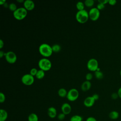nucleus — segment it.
Masks as SVG:
<instances>
[{
    "label": "nucleus",
    "mask_w": 121,
    "mask_h": 121,
    "mask_svg": "<svg viewBox=\"0 0 121 121\" xmlns=\"http://www.w3.org/2000/svg\"><path fill=\"white\" fill-rule=\"evenodd\" d=\"M39 52L42 55L46 57L50 56L53 52L52 46L45 43H42L39 46Z\"/></svg>",
    "instance_id": "nucleus-1"
},
{
    "label": "nucleus",
    "mask_w": 121,
    "mask_h": 121,
    "mask_svg": "<svg viewBox=\"0 0 121 121\" xmlns=\"http://www.w3.org/2000/svg\"><path fill=\"white\" fill-rule=\"evenodd\" d=\"M88 12L85 9L82 10H78L76 14V18L80 23H86L89 18Z\"/></svg>",
    "instance_id": "nucleus-2"
},
{
    "label": "nucleus",
    "mask_w": 121,
    "mask_h": 121,
    "mask_svg": "<svg viewBox=\"0 0 121 121\" xmlns=\"http://www.w3.org/2000/svg\"><path fill=\"white\" fill-rule=\"evenodd\" d=\"M27 14V10L24 7H20L17 8L13 13L14 17L16 19L19 20H21L24 19L26 16Z\"/></svg>",
    "instance_id": "nucleus-3"
},
{
    "label": "nucleus",
    "mask_w": 121,
    "mask_h": 121,
    "mask_svg": "<svg viewBox=\"0 0 121 121\" xmlns=\"http://www.w3.org/2000/svg\"><path fill=\"white\" fill-rule=\"evenodd\" d=\"M38 66L40 69L43 71H47L51 69L52 63L51 61L46 58L41 59L38 61Z\"/></svg>",
    "instance_id": "nucleus-4"
},
{
    "label": "nucleus",
    "mask_w": 121,
    "mask_h": 121,
    "mask_svg": "<svg viewBox=\"0 0 121 121\" xmlns=\"http://www.w3.org/2000/svg\"><path fill=\"white\" fill-rule=\"evenodd\" d=\"M79 96V92L76 88H71L68 92L67 95V98L70 101L76 100Z\"/></svg>",
    "instance_id": "nucleus-5"
},
{
    "label": "nucleus",
    "mask_w": 121,
    "mask_h": 121,
    "mask_svg": "<svg viewBox=\"0 0 121 121\" xmlns=\"http://www.w3.org/2000/svg\"><path fill=\"white\" fill-rule=\"evenodd\" d=\"M34 77L30 74H26L24 75L21 78V81L25 85L30 86L34 82Z\"/></svg>",
    "instance_id": "nucleus-6"
},
{
    "label": "nucleus",
    "mask_w": 121,
    "mask_h": 121,
    "mask_svg": "<svg viewBox=\"0 0 121 121\" xmlns=\"http://www.w3.org/2000/svg\"><path fill=\"white\" fill-rule=\"evenodd\" d=\"M87 67L90 71H96L98 68V61L95 58H91L89 59L87 62Z\"/></svg>",
    "instance_id": "nucleus-7"
},
{
    "label": "nucleus",
    "mask_w": 121,
    "mask_h": 121,
    "mask_svg": "<svg viewBox=\"0 0 121 121\" xmlns=\"http://www.w3.org/2000/svg\"><path fill=\"white\" fill-rule=\"evenodd\" d=\"M89 18L93 21L97 20L100 17V10L97 8H91L88 12Z\"/></svg>",
    "instance_id": "nucleus-8"
},
{
    "label": "nucleus",
    "mask_w": 121,
    "mask_h": 121,
    "mask_svg": "<svg viewBox=\"0 0 121 121\" xmlns=\"http://www.w3.org/2000/svg\"><path fill=\"white\" fill-rule=\"evenodd\" d=\"M4 56L6 61L9 63H15L17 59L16 53L12 51H9L6 52Z\"/></svg>",
    "instance_id": "nucleus-9"
},
{
    "label": "nucleus",
    "mask_w": 121,
    "mask_h": 121,
    "mask_svg": "<svg viewBox=\"0 0 121 121\" xmlns=\"http://www.w3.org/2000/svg\"><path fill=\"white\" fill-rule=\"evenodd\" d=\"M61 110L62 113L65 115H67L70 113L71 111V107L69 104L64 103L61 105Z\"/></svg>",
    "instance_id": "nucleus-10"
},
{
    "label": "nucleus",
    "mask_w": 121,
    "mask_h": 121,
    "mask_svg": "<svg viewBox=\"0 0 121 121\" xmlns=\"http://www.w3.org/2000/svg\"><path fill=\"white\" fill-rule=\"evenodd\" d=\"M95 100L92 96H89L86 97L84 101V104L87 107H92L95 104Z\"/></svg>",
    "instance_id": "nucleus-11"
},
{
    "label": "nucleus",
    "mask_w": 121,
    "mask_h": 121,
    "mask_svg": "<svg viewBox=\"0 0 121 121\" xmlns=\"http://www.w3.org/2000/svg\"><path fill=\"white\" fill-rule=\"evenodd\" d=\"M24 7L27 10H31L35 8V4L32 0H26L24 2Z\"/></svg>",
    "instance_id": "nucleus-12"
},
{
    "label": "nucleus",
    "mask_w": 121,
    "mask_h": 121,
    "mask_svg": "<svg viewBox=\"0 0 121 121\" xmlns=\"http://www.w3.org/2000/svg\"><path fill=\"white\" fill-rule=\"evenodd\" d=\"M47 113L51 118H54L57 115V110L54 107H50L48 109Z\"/></svg>",
    "instance_id": "nucleus-13"
},
{
    "label": "nucleus",
    "mask_w": 121,
    "mask_h": 121,
    "mask_svg": "<svg viewBox=\"0 0 121 121\" xmlns=\"http://www.w3.org/2000/svg\"><path fill=\"white\" fill-rule=\"evenodd\" d=\"M91 86V83L90 81L86 80L81 85V88L83 91H86L88 90Z\"/></svg>",
    "instance_id": "nucleus-14"
},
{
    "label": "nucleus",
    "mask_w": 121,
    "mask_h": 121,
    "mask_svg": "<svg viewBox=\"0 0 121 121\" xmlns=\"http://www.w3.org/2000/svg\"><path fill=\"white\" fill-rule=\"evenodd\" d=\"M8 116L7 112L4 110L1 109L0 110V121H5Z\"/></svg>",
    "instance_id": "nucleus-15"
},
{
    "label": "nucleus",
    "mask_w": 121,
    "mask_h": 121,
    "mask_svg": "<svg viewBox=\"0 0 121 121\" xmlns=\"http://www.w3.org/2000/svg\"><path fill=\"white\" fill-rule=\"evenodd\" d=\"M109 118L113 120L117 119L119 117V113L116 111H112L109 114Z\"/></svg>",
    "instance_id": "nucleus-16"
},
{
    "label": "nucleus",
    "mask_w": 121,
    "mask_h": 121,
    "mask_svg": "<svg viewBox=\"0 0 121 121\" xmlns=\"http://www.w3.org/2000/svg\"><path fill=\"white\" fill-rule=\"evenodd\" d=\"M58 95L60 97H66L68 92L67 91V90L64 88H60L59 89L58 92Z\"/></svg>",
    "instance_id": "nucleus-17"
},
{
    "label": "nucleus",
    "mask_w": 121,
    "mask_h": 121,
    "mask_svg": "<svg viewBox=\"0 0 121 121\" xmlns=\"http://www.w3.org/2000/svg\"><path fill=\"white\" fill-rule=\"evenodd\" d=\"M28 121H38V117L37 115L35 113L30 114L28 117Z\"/></svg>",
    "instance_id": "nucleus-18"
},
{
    "label": "nucleus",
    "mask_w": 121,
    "mask_h": 121,
    "mask_svg": "<svg viewBox=\"0 0 121 121\" xmlns=\"http://www.w3.org/2000/svg\"><path fill=\"white\" fill-rule=\"evenodd\" d=\"M45 76V72L44 71L42 70V69H39L38 70V71L37 72L36 75H35V77L39 79H42Z\"/></svg>",
    "instance_id": "nucleus-19"
},
{
    "label": "nucleus",
    "mask_w": 121,
    "mask_h": 121,
    "mask_svg": "<svg viewBox=\"0 0 121 121\" xmlns=\"http://www.w3.org/2000/svg\"><path fill=\"white\" fill-rule=\"evenodd\" d=\"M95 78L98 79H101L104 77L103 73L100 70H96L95 71Z\"/></svg>",
    "instance_id": "nucleus-20"
},
{
    "label": "nucleus",
    "mask_w": 121,
    "mask_h": 121,
    "mask_svg": "<svg viewBox=\"0 0 121 121\" xmlns=\"http://www.w3.org/2000/svg\"><path fill=\"white\" fill-rule=\"evenodd\" d=\"M82 117L79 115H74L70 119V121H82Z\"/></svg>",
    "instance_id": "nucleus-21"
},
{
    "label": "nucleus",
    "mask_w": 121,
    "mask_h": 121,
    "mask_svg": "<svg viewBox=\"0 0 121 121\" xmlns=\"http://www.w3.org/2000/svg\"><path fill=\"white\" fill-rule=\"evenodd\" d=\"M52 48L53 52H58L61 50V46L58 44H54L52 46Z\"/></svg>",
    "instance_id": "nucleus-22"
},
{
    "label": "nucleus",
    "mask_w": 121,
    "mask_h": 121,
    "mask_svg": "<svg viewBox=\"0 0 121 121\" xmlns=\"http://www.w3.org/2000/svg\"><path fill=\"white\" fill-rule=\"evenodd\" d=\"M85 4L82 1H78L76 4V7L78 10H82L84 9Z\"/></svg>",
    "instance_id": "nucleus-23"
},
{
    "label": "nucleus",
    "mask_w": 121,
    "mask_h": 121,
    "mask_svg": "<svg viewBox=\"0 0 121 121\" xmlns=\"http://www.w3.org/2000/svg\"><path fill=\"white\" fill-rule=\"evenodd\" d=\"M85 5L87 7H92L94 4V0H86L84 1Z\"/></svg>",
    "instance_id": "nucleus-24"
},
{
    "label": "nucleus",
    "mask_w": 121,
    "mask_h": 121,
    "mask_svg": "<svg viewBox=\"0 0 121 121\" xmlns=\"http://www.w3.org/2000/svg\"><path fill=\"white\" fill-rule=\"evenodd\" d=\"M9 9L12 11H15L17 8V5L14 3H10L9 6Z\"/></svg>",
    "instance_id": "nucleus-25"
},
{
    "label": "nucleus",
    "mask_w": 121,
    "mask_h": 121,
    "mask_svg": "<svg viewBox=\"0 0 121 121\" xmlns=\"http://www.w3.org/2000/svg\"><path fill=\"white\" fill-rule=\"evenodd\" d=\"M37 71H38L37 69L35 68H32L31 69V70L30 71V74L34 77L35 76V75H36Z\"/></svg>",
    "instance_id": "nucleus-26"
},
{
    "label": "nucleus",
    "mask_w": 121,
    "mask_h": 121,
    "mask_svg": "<svg viewBox=\"0 0 121 121\" xmlns=\"http://www.w3.org/2000/svg\"><path fill=\"white\" fill-rule=\"evenodd\" d=\"M5 99H6V97L5 95L3 93L0 92V102L1 103L4 102V101H5Z\"/></svg>",
    "instance_id": "nucleus-27"
},
{
    "label": "nucleus",
    "mask_w": 121,
    "mask_h": 121,
    "mask_svg": "<svg viewBox=\"0 0 121 121\" xmlns=\"http://www.w3.org/2000/svg\"><path fill=\"white\" fill-rule=\"evenodd\" d=\"M65 115H65V114H64L63 113L61 112V113H59V114H58L57 117H58V119L59 120H60V121H62V120H63L65 119Z\"/></svg>",
    "instance_id": "nucleus-28"
},
{
    "label": "nucleus",
    "mask_w": 121,
    "mask_h": 121,
    "mask_svg": "<svg viewBox=\"0 0 121 121\" xmlns=\"http://www.w3.org/2000/svg\"><path fill=\"white\" fill-rule=\"evenodd\" d=\"M93 78V75L91 73H88L86 75V80L90 81Z\"/></svg>",
    "instance_id": "nucleus-29"
},
{
    "label": "nucleus",
    "mask_w": 121,
    "mask_h": 121,
    "mask_svg": "<svg viewBox=\"0 0 121 121\" xmlns=\"http://www.w3.org/2000/svg\"><path fill=\"white\" fill-rule=\"evenodd\" d=\"M105 7V5L104 4H103L102 3H98L97 4V6H96V8L100 10H101V9H103Z\"/></svg>",
    "instance_id": "nucleus-30"
},
{
    "label": "nucleus",
    "mask_w": 121,
    "mask_h": 121,
    "mask_svg": "<svg viewBox=\"0 0 121 121\" xmlns=\"http://www.w3.org/2000/svg\"><path fill=\"white\" fill-rule=\"evenodd\" d=\"M119 95L118 93H113L111 95V97L112 99H116L118 98Z\"/></svg>",
    "instance_id": "nucleus-31"
},
{
    "label": "nucleus",
    "mask_w": 121,
    "mask_h": 121,
    "mask_svg": "<svg viewBox=\"0 0 121 121\" xmlns=\"http://www.w3.org/2000/svg\"><path fill=\"white\" fill-rule=\"evenodd\" d=\"M86 121H97V120L93 117H89L86 119Z\"/></svg>",
    "instance_id": "nucleus-32"
},
{
    "label": "nucleus",
    "mask_w": 121,
    "mask_h": 121,
    "mask_svg": "<svg viewBox=\"0 0 121 121\" xmlns=\"http://www.w3.org/2000/svg\"><path fill=\"white\" fill-rule=\"evenodd\" d=\"M117 1L116 0H109L108 3L111 5H114L116 4Z\"/></svg>",
    "instance_id": "nucleus-33"
},
{
    "label": "nucleus",
    "mask_w": 121,
    "mask_h": 121,
    "mask_svg": "<svg viewBox=\"0 0 121 121\" xmlns=\"http://www.w3.org/2000/svg\"><path fill=\"white\" fill-rule=\"evenodd\" d=\"M98 3H101L105 5L107 3H108L109 0H98Z\"/></svg>",
    "instance_id": "nucleus-34"
},
{
    "label": "nucleus",
    "mask_w": 121,
    "mask_h": 121,
    "mask_svg": "<svg viewBox=\"0 0 121 121\" xmlns=\"http://www.w3.org/2000/svg\"><path fill=\"white\" fill-rule=\"evenodd\" d=\"M92 97L94 98V99L95 100V101L99 99V95L98 94H94L92 95Z\"/></svg>",
    "instance_id": "nucleus-35"
},
{
    "label": "nucleus",
    "mask_w": 121,
    "mask_h": 121,
    "mask_svg": "<svg viewBox=\"0 0 121 121\" xmlns=\"http://www.w3.org/2000/svg\"><path fill=\"white\" fill-rule=\"evenodd\" d=\"M4 46V42L2 39L0 40V48L1 49Z\"/></svg>",
    "instance_id": "nucleus-36"
},
{
    "label": "nucleus",
    "mask_w": 121,
    "mask_h": 121,
    "mask_svg": "<svg viewBox=\"0 0 121 121\" xmlns=\"http://www.w3.org/2000/svg\"><path fill=\"white\" fill-rule=\"evenodd\" d=\"M117 93H118V95H119V97L120 98H121V87L119 88V89L118 90Z\"/></svg>",
    "instance_id": "nucleus-37"
},
{
    "label": "nucleus",
    "mask_w": 121,
    "mask_h": 121,
    "mask_svg": "<svg viewBox=\"0 0 121 121\" xmlns=\"http://www.w3.org/2000/svg\"><path fill=\"white\" fill-rule=\"evenodd\" d=\"M5 52L2 51H0V57L1 58L3 56L5 55Z\"/></svg>",
    "instance_id": "nucleus-38"
},
{
    "label": "nucleus",
    "mask_w": 121,
    "mask_h": 121,
    "mask_svg": "<svg viewBox=\"0 0 121 121\" xmlns=\"http://www.w3.org/2000/svg\"><path fill=\"white\" fill-rule=\"evenodd\" d=\"M6 2V0H0V5H3L4 4H5Z\"/></svg>",
    "instance_id": "nucleus-39"
},
{
    "label": "nucleus",
    "mask_w": 121,
    "mask_h": 121,
    "mask_svg": "<svg viewBox=\"0 0 121 121\" xmlns=\"http://www.w3.org/2000/svg\"><path fill=\"white\" fill-rule=\"evenodd\" d=\"M3 6L5 7V8H7V7H9V5H8V3H5V4H4L3 5Z\"/></svg>",
    "instance_id": "nucleus-40"
},
{
    "label": "nucleus",
    "mask_w": 121,
    "mask_h": 121,
    "mask_svg": "<svg viewBox=\"0 0 121 121\" xmlns=\"http://www.w3.org/2000/svg\"><path fill=\"white\" fill-rule=\"evenodd\" d=\"M17 1L18 2H24V0H17Z\"/></svg>",
    "instance_id": "nucleus-41"
},
{
    "label": "nucleus",
    "mask_w": 121,
    "mask_h": 121,
    "mask_svg": "<svg viewBox=\"0 0 121 121\" xmlns=\"http://www.w3.org/2000/svg\"><path fill=\"white\" fill-rule=\"evenodd\" d=\"M120 75H121V70H120Z\"/></svg>",
    "instance_id": "nucleus-42"
}]
</instances>
